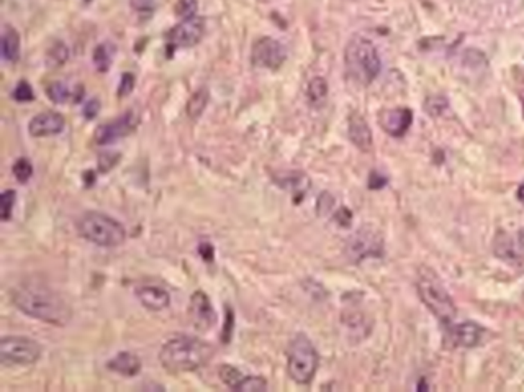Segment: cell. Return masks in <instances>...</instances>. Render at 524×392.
<instances>
[{
	"label": "cell",
	"instance_id": "cell-3",
	"mask_svg": "<svg viewBox=\"0 0 524 392\" xmlns=\"http://www.w3.org/2000/svg\"><path fill=\"white\" fill-rule=\"evenodd\" d=\"M417 289L419 299L437 320H441L442 323L453 322L455 314H457L453 297L449 296V292H447L444 284L441 282V279L437 278V274L428 266L419 268Z\"/></svg>",
	"mask_w": 524,
	"mask_h": 392
},
{
	"label": "cell",
	"instance_id": "cell-31",
	"mask_svg": "<svg viewBox=\"0 0 524 392\" xmlns=\"http://www.w3.org/2000/svg\"><path fill=\"white\" fill-rule=\"evenodd\" d=\"M120 161V155L119 153H105V155H101L98 157V171L101 173H108L110 169H114Z\"/></svg>",
	"mask_w": 524,
	"mask_h": 392
},
{
	"label": "cell",
	"instance_id": "cell-22",
	"mask_svg": "<svg viewBox=\"0 0 524 392\" xmlns=\"http://www.w3.org/2000/svg\"><path fill=\"white\" fill-rule=\"evenodd\" d=\"M306 97H308V102L313 107H322L328 97L326 79L322 78V76L311 79L308 84V89H306Z\"/></svg>",
	"mask_w": 524,
	"mask_h": 392
},
{
	"label": "cell",
	"instance_id": "cell-15",
	"mask_svg": "<svg viewBox=\"0 0 524 392\" xmlns=\"http://www.w3.org/2000/svg\"><path fill=\"white\" fill-rule=\"evenodd\" d=\"M347 135L358 150L360 151H370L374 148V137L372 130L365 119L358 112L351 114L349 121H347Z\"/></svg>",
	"mask_w": 524,
	"mask_h": 392
},
{
	"label": "cell",
	"instance_id": "cell-19",
	"mask_svg": "<svg viewBox=\"0 0 524 392\" xmlns=\"http://www.w3.org/2000/svg\"><path fill=\"white\" fill-rule=\"evenodd\" d=\"M48 97L51 99L54 103H78L82 101L84 97V87L82 85H76L74 91H71L64 83H53L48 85Z\"/></svg>",
	"mask_w": 524,
	"mask_h": 392
},
{
	"label": "cell",
	"instance_id": "cell-17",
	"mask_svg": "<svg viewBox=\"0 0 524 392\" xmlns=\"http://www.w3.org/2000/svg\"><path fill=\"white\" fill-rule=\"evenodd\" d=\"M483 328L473 322H464L449 328V341L454 346L473 348L482 341Z\"/></svg>",
	"mask_w": 524,
	"mask_h": 392
},
{
	"label": "cell",
	"instance_id": "cell-8",
	"mask_svg": "<svg viewBox=\"0 0 524 392\" xmlns=\"http://www.w3.org/2000/svg\"><path fill=\"white\" fill-rule=\"evenodd\" d=\"M383 253V240L377 230L364 227L347 240L346 255L352 263H360L367 258H378Z\"/></svg>",
	"mask_w": 524,
	"mask_h": 392
},
{
	"label": "cell",
	"instance_id": "cell-2",
	"mask_svg": "<svg viewBox=\"0 0 524 392\" xmlns=\"http://www.w3.org/2000/svg\"><path fill=\"white\" fill-rule=\"evenodd\" d=\"M213 356V346L197 336L180 335L171 338L161 348L159 363L169 373L195 371L205 366Z\"/></svg>",
	"mask_w": 524,
	"mask_h": 392
},
{
	"label": "cell",
	"instance_id": "cell-11",
	"mask_svg": "<svg viewBox=\"0 0 524 392\" xmlns=\"http://www.w3.org/2000/svg\"><path fill=\"white\" fill-rule=\"evenodd\" d=\"M203 35H205V22H203L202 17L195 15L192 19L182 20L174 28H171L169 33H167V43L173 49L192 48L197 43H200Z\"/></svg>",
	"mask_w": 524,
	"mask_h": 392
},
{
	"label": "cell",
	"instance_id": "cell-37",
	"mask_svg": "<svg viewBox=\"0 0 524 392\" xmlns=\"http://www.w3.org/2000/svg\"><path fill=\"white\" fill-rule=\"evenodd\" d=\"M232 332H233V312L228 309V317H227V325H225V330H223V335H221V338H223L225 343H228L229 338H232Z\"/></svg>",
	"mask_w": 524,
	"mask_h": 392
},
{
	"label": "cell",
	"instance_id": "cell-28",
	"mask_svg": "<svg viewBox=\"0 0 524 392\" xmlns=\"http://www.w3.org/2000/svg\"><path fill=\"white\" fill-rule=\"evenodd\" d=\"M12 171L17 181L25 184V182H28L31 179V176H33V164H31L30 160H26V157H20V160L15 161Z\"/></svg>",
	"mask_w": 524,
	"mask_h": 392
},
{
	"label": "cell",
	"instance_id": "cell-23",
	"mask_svg": "<svg viewBox=\"0 0 524 392\" xmlns=\"http://www.w3.org/2000/svg\"><path fill=\"white\" fill-rule=\"evenodd\" d=\"M114 56H115V46L110 43H102L94 49V62H96L97 69L101 73H105V71L110 69L112 62H114Z\"/></svg>",
	"mask_w": 524,
	"mask_h": 392
},
{
	"label": "cell",
	"instance_id": "cell-18",
	"mask_svg": "<svg viewBox=\"0 0 524 392\" xmlns=\"http://www.w3.org/2000/svg\"><path fill=\"white\" fill-rule=\"evenodd\" d=\"M107 368L110 371L119 373L121 376L131 377L137 376L141 371V359L138 355L131 353V351H120L119 355L114 356L107 364Z\"/></svg>",
	"mask_w": 524,
	"mask_h": 392
},
{
	"label": "cell",
	"instance_id": "cell-36",
	"mask_svg": "<svg viewBox=\"0 0 524 392\" xmlns=\"http://www.w3.org/2000/svg\"><path fill=\"white\" fill-rule=\"evenodd\" d=\"M198 253H200V256L207 263L213 261V246H211L210 243H202V245L198 246Z\"/></svg>",
	"mask_w": 524,
	"mask_h": 392
},
{
	"label": "cell",
	"instance_id": "cell-16",
	"mask_svg": "<svg viewBox=\"0 0 524 392\" xmlns=\"http://www.w3.org/2000/svg\"><path fill=\"white\" fill-rule=\"evenodd\" d=\"M134 294H137L138 300L141 302L143 307H146L148 310H152V312L164 310L169 307V304H171L169 292H167L166 289H162V287L159 286H152V284H144V286L137 287Z\"/></svg>",
	"mask_w": 524,
	"mask_h": 392
},
{
	"label": "cell",
	"instance_id": "cell-27",
	"mask_svg": "<svg viewBox=\"0 0 524 392\" xmlns=\"http://www.w3.org/2000/svg\"><path fill=\"white\" fill-rule=\"evenodd\" d=\"M15 201H17V192L12 191V189L3 191L2 196H0V219H2L3 222H8V220H10Z\"/></svg>",
	"mask_w": 524,
	"mask_h": 392
},
{
	"label": "cell",
	"instance_id": "cell-24",
	"mask_svg": "<svg viewBox=\"0 0 524 392\" xmlns=\"http://www.w3.org/2000/svg\"><path fill=\"white\" fill-rule=\"evenodd\" d=\"M69 58V49L62 42H56L46 53V65L49 67H60Z\"/></svg>",
	"mask_w": 524,
	"mask_h": 392
},
{
	"label": "cell",
	"instance_id": "cell-7",
	"mask_svg": "<svg viewBox=\"0 0 524 392\" xmlns=\"http://www.w3.org/2000/svg\"><path fill=\"white\" fill-rule=\"evenodd\" d=\"M43 346L28 336H3L0 340V359L3 364L28 366L42 358Z\"/></svg>",
	"mask_w": 524,
	"mask_h": 392
},
{
	"label": "cell",
	"instance_id": "cell-30",
	"mask_svg": "<svg viewBox=\"0 0 524 392\" xmlns=\"http://www.w3.org/2000/svg\"><path fill=\"white\" fill-rule=\"evenodd\" d=\"M12 97L15 99L17 102H31L35 99L33 87H31L30 83H26V80H20V83L15 85V89H13Z\"/></svg>",
	"mask_w": 524,
	"mask_h": 392
},
{
	"label": "cell",
	"instance_id": "cell-21",
	"mask_svg": "<svg viewBox=\"0 0 524 392\" xmlns=\"http://www.w3.org/2000/svg\"><path fill=\"white\" fill-rule=\"evenodd\" d=\"M210 102V92L207 87H200L198 91L192 94V97L189 99L187 107H185V112H187V117L192 120L200 119L203 112H205L207 105Z\"/></svg>",
	"mask_w": 524,
	"mask_h": 392
},
{
	"label": "cell",
	"instance_id": "cell-38",
	"mask_svg": "<svg viewBox=\"0 0 524 392\" xmlns=\"http://www.w3.org/2000/svg\"><path fill=\"white\" fill-rule=\"evenodd\" d=\"M518 197H519V199H521V201H524V184H521V187L518 189Z\"/></svg>",
	"mask_w": 524,
	"mask_h": 392
},
{
	"label": "cell",
	"instance_id": "cell-1",
	"mask_svg": "<svg viewBox=\"0 0 524 392\" xmlns=\"http://www.w3.org/2000/svg\"><path fill=\"white\" fill-rule=\"evenodd\" d=\"M12 302L24 314L56 327L67 325L72 318V309L64 297L40 281L17 286L12 291Z\"/></svg>",
	"mask_w": 524,
	"mask_h": 392
},
{
	"label": "cell",
	"instance_id": "cell-4",
	"mask_svg": "<svg viewBox=\"0 0 524 392\" xmlns=\"http://www.w3.org/2000/svg\"><path fill=\"white\" fill-rule=\"evenodd\" d=\"M344 61L351 78L364 85L370 84L381 74L382 61L376 44L364 37H354L347 43Z\"/></svg>",
	"mask_w": 524,
	"mask_h": 392
},
{
	"label": "cell",
	"instance_id": "cell-10",
	"mask_svg": "<svg viewBox=\"0 0 524 392\" xmlns=\"http://www.w3.org/2000/svg\"><path fill=\"white\" fill-rule=\"evenodd\" d=\"M251 60L252 65L257 67L275 71L286 62L287 49L282 43L277 42V40L270 37L259 38L254 43V46H252Z\"/></svg>",
	"mask_w": 524,
	"mask_h": 392
},
{
	"label": "cell",
	"instance_id": "cell-32",
	"mask_svg": "<svg viewBox=\"0 0 524 392\" xmlns=\"http://www.w3.org/2000/svg\"><path fill=\"white\" fill-rule=\"evenodd\" d=\"M446 107H447V101H446L444 97H441V96L431 97V99H429V101L426 102V110H428L429 114H431L433 117L441 115L442 112L446 110Z\"/></svg>",
	"mask_w": 524,
	"mask_h": 392
},
{
	"label": "cell",
	"instance_id": "cell-20",
	"mask_svg": "<svg viewBox=\"0 0 524 392\" xmlns=\"http://www.w3.org/2000/svg\"><path fill=\"white\" fill-rule=\"evenodd\" d=\"M2 56L8 62H17L20 58V35L12 26H6L2 33Z\"/></svg>",
	"mask_w": 524,
	"mask_h": 392
},
{
	"label": "cell",
	"instance_id": "cell-35",
	"mask_svg": "<svg viewBox=\"0 0 524 392\" xmlns=\"http://www.w3.org/2000/svg\"><path fill=\"white\" fill-rule=\"evenodd\" d=\"M98 112H101V102H98L97 99H92V101H89L84 105V117H85V119H89V120L96 119V117L98 115Z\"/></svg>",
	"mask_w": 524,
	"mask_h": 392
},
{
	"label": "cell",
	"instance_id": "cell-13",
	"mask_svg": "<svg viewBox=\"0 0 524 392\" xmlns=\"http://www.w3.org/2000/svg\"><path fill=\"white\" fill-rule=\"evenodd\" d=\"M378 123L383 128V132L390 137H403L408 132V128L413 123V114L410 109H390L382 110L378 115Z\"/></svg>",
	"mask_w": 524,
	"mask_h": 392
},
{
	"label": "cell",
	"instance_id": "cell-12",
	"mask_svg": "<svg viewBox=\"0 0 524 392\" xmlns=\"http://www.w3.org/2000/svg\"><path fill=\"white\" fill-rule=\"evenodd\" d=\"M189 315H191L192 325L198 330H209L216 322V312L211 305L210 297L203 291H197L192 294Z\"/></svg>",
	"mask_w": 524,
	"mask_h": 392
},
{
	"label": "cell",
	"instance_id": "cell-33",
	"mask_svg": "<svg viewBox=\"0 0 524 392\" xmlns=\"http://www.w3.org/2000/svg\"><path fill=\"white\" fill-rule=\"evenodd\" d=\"M133 89H134V76L131 73L121 74V80L119 85V96L126 97L131 91H133Z\"/></svg>",
	"mask_w": 524,
	"mask_h": 392
},
{
	"label": "cell",
	"instance_id": "cell-39",
	"mask_svg": "<svg viewBox=\"0 0 524 392\" xmlns=\"http://www.w3.org/2000/svg\"><path fill=\"white\" fill-rule=\"evenodd\" d=\"M87 2H90V0H87Z\"/></svg>",
	"mask_w": 524,
	"mask_h": 392
},
{
	"label": "cell",
	"instance_id": "cell-26",
	"mask_svg": "<svg viewBox=\"0 0 524 392\" xmlns=\"http://www.w3.org/2000/svg\"><path fill=\"white\" fill-rule=\"evenodd\" d=\"M234 391L238 392H262L268 391V382H265L264 377L259 376H250V377H243V381L234 387Z\"/></svg>",
	"mask_w": 524,
	"mask_h": 392
},
{
	"label": "cell",
	"instance_id": "cell-34",
	"mask_svg": "<svg viewBox=\"0 0 524 392\" xmlns=\"http://www.w3.org/2000/svg\"><path fill=\"white\" fill-rule=\"evenodd\" d=\"M131 6L139 13H148L151 15L155 12V0H131Z\"/></svg>",
	"mask_w": 524,
	"mask_h": 392
},
{
	"label": "cell",
	"instance_id": "cell-25",
	"mask_svg": "<svg viewBox=\"0 0 524 392\" xmlns=\"http://www.w3.org/2000/svg\"><path fill=\"white\" fill-rule=\"evenodd\" d=\"M218 376L220 380L225 382V384L232 387V389L234 391V387H236L239 382L243 381V374L239 369H236L234 366H232V364H221L220 366V371H218Z\"/></svg>",
	"mask_w": 524,
	"mask_h": 392
},
{
	"label": "cell",
	"instance_id": "cell-14",
	"mask_svg": "<svg viewBox=\"0 0 524 392\" xmlns=\"http://www.w3.org/2000/svg\"><path fill=\"white\" fill-rule=\"evenodd\" d=\"M64 117L58 112H42V114L35 115L28 123V132L35 138H44V137H54L60 135L64 130Z\"/></svg>",
	"mask_w": 524,
	"mask_h": 392
},
{
	"label": "cell",
	"instance_id": "cell-29",
	"mask_svg": "<svg viewBox=\"0 0 524 392\" xmlns=\"http://www.w3.org/2000/svg\"><path fill=\"white\" fill-rule=\"evenodd\" d=\"M197 10H198L197 0H179V2L175 3V15L182 20L195 17Z\"/></svg>",
	"mask_w": 524,
	"mask_h": 392
},
{
	"label": "cell",
	"instance_id": "cell-6",
	"mask_svg": "<svg viewBox=\"0 0 524 392\" xmlns=\"http://www.w3.org/2000/svg\"><path fill=\"white\" fill-rule=\"evenodd\" d=\"M320 364L318 351L304 333L292 338L287 350V371L297 384H310Z\"/></svg>",
	"mask_w": 524,
	"mask_h": 392
},
{
	"label": "cell",
	"instance_id": "cell-5",
	"mask_svg": "<svg viewBox=\"0 0 524 392\" xmlns=\"http://www.w3.org/2000/svg\"><path fill=\"white\" fill-rule=\"evenodd\" d=\"M78 232L84 240L103 248L120 246L126 238L123 225L101 212H85L78 220Z\"/></svg>",
	"mask_w": 524,
	"mask_h": 392
},
{
	"label": "cell",
	"instance_id": "cell-9",
	"mask_svg": "<svg viewBox=\"0 0 524 392\" xmlns=\"http://www.w3.org/2000/svg\"><path fill=\"white\" fill-rule=\"evenodd\" d=\"M138 123H139V117L137 115V112H133V110L125 112L123 115L116 117L115 120L97 127L96 133H94V143L98 146L110 145V143L116 142V139H121V138L128 137L130 133H133L134 130H137Z\"/></svg>",
	"mask_w": 524,
	"mask_h": 392
}]
</instances>
